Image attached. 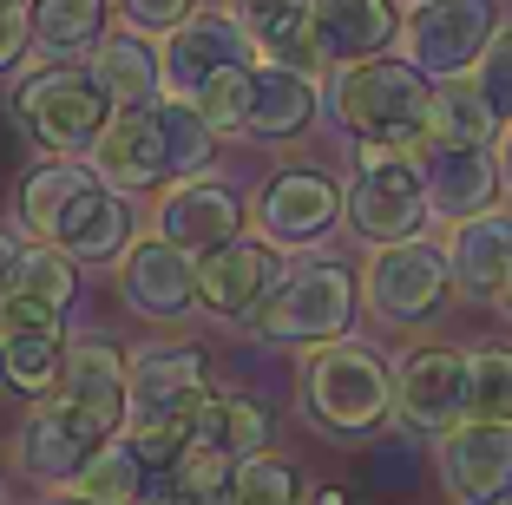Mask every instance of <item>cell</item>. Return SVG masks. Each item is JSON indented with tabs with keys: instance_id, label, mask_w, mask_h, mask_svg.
I'll return each mask as SVG.
<instances>
[{
	"instance_id": "6da1fadb",
	"label": "cell",
	"mask_w": 512,
	"mask_h": 505,
	"mask_svg": "<svg viewBox=\"0 0 512 505\" xmlns=\"http://www.w3.org/2000/svg\"><path fill=\"white\" fill-rule=\"evenodd\" d=\"M125 427V355L112 342H66L53 394L20 420V466L40 486H73L79 466Z\"/></svg>"
},
{
	"instance_id": "7a4b0ae2",
	"label": "cell",
	"mask_w": 512,
	"mask_h": 505,
	"mask_svg": "<svg viewBox=\"0 0 512 505\" xmlns=\"http://www.w3.org/2000/svg\"><path fill=\"white\" fill-rule=\"evenodd\" d=\"M20 217L33 237L66 250L73 263H106L125 250V204L99 184L92 164H40L20 184Z\"/></svg>"
},
{
	"instance_id": "3957f363",
	"label": "cell",
	"mask_w": 512,
	"mask_h": 505,
	"mask_svg": "<svg viewBox=\"0 0 512 505\" xmlns=\"http://www.w3.org/2000/svg\"><path fill=\"white\" fill-rule=\"evenodd\" d=\"M335 119L375 151H414L434 145V86L407 60H355L335 79Z\"/></svg>"
},
{
	"instance_id": "277c9868",
	"label": "cell",
	"mask_w": 512,
	"mask_h": 505,
	"mask_svg": "<svg viewBox=\"0 0 512 505\" xmlns=\"http://www.w3.org/2000/svg\"><path fill=\"white\" fill-rule=\"evenodd\" d=\"M112 119H119V105L106 99V86L86 66H40L14 92V125L46 158H86Z\"/></svg>"
},
{
	"instance_id": "5b68a950",
	"label": "cell",
	"mask_w": 512,
	"mask_h": 505,
	"mask_svg": "<svg viewBox=\"0 0 512 505\" xmlns=\"http://www.w3.org/2000/svg\"><path fill=\"white\" fill-rule=\"evenodd\" d=\"M302 407L329 433H375L394 407V374L362 342H322L302 368Z\"/></svg>"
},
{
	"instance_id": "8992f818",
	"label": "cell",
	"mask_w": 512,
	"mask_h": 505,
	"mask_svg": "<svg viewBox=\"0 0 512 505\" xmlns=\"http://www.w3.org/2000/svg\"><path fill=\"white\" fill-rule=\"evenodd\" d=\"M348 309H355V276L342 263H309L296 276H283L270 289V302L243 322H256V335H270V342L322 348V342H342Z\"/></svg>"
},
{
	"instance_id": "52a82bcc",
	"label": "cell",
	"mask_w": 512,
	"mask_h": 505,
	"mask_svg": "<svg viewBox=\"0 0 512 505\" xmlns=\"http://www.w3.org/2000/svg\"><path fill=\"white\" fill-rule=\"evenodd\" d=\"M211 401V355L197 342H145L125 361V420L158 427V420H197Z\"/></svg>"
},
{
	"instance_id": "ba28073f",
	"label": "cell",
	"mask_w": 512,
	"mask_h": 505,
	"mask_svg": "<svg viewBox=\"0 0 512 505\" xmlns=\"http://www.w3.org/2000/svg\"><path fill=\"white\" fill-rule=\"evenodd\" d=\"M342 217H348V230L368 237V243H407V237H421V223L434 217V204H427V184H421V171H414V158L368 145L362 171H355V184H348Z\"/></svg>"
},
{
	"instance_id": "9c48e42d",
	"label": "cell",
	"mask_w": 512,
	"mask_h": 505,
	"mask_svg": "<svg viewBox=\"0 0 512 505\" xmlns=\"http://www.w3.org/2000/svg\"><path fill=\"white\" fill-rule=\"evenodd\" d=\"M493 33H499V0H421L401 40L407 66H421L434 79H467Z\"/></svg>"
},
{
	"instance_id": "30bf717a",
	"label": "cell",
	"mask_w": 512,
	"mask_h": 505,
	"mask_svg": "<svg viewBox=\"0 0 512 505\" xmlns=\"http://www.w3.org/2000/svg\"><path fill=\"white\" fill-rule=\"evenodd\" d=\"M440 296H447V256H440L434 243H421V237L381 243V256L362 276V302L394 328L427 322V315L440 309Z\"/></svg>"
},
{
	"instance_id": "8fae6325",
	"label": "cell",
	"mask_w": 512,
	"mask_h": 505,
	"mask_svg": "<svg viewBox=\"0 0 512 505\" xmlns=\"http://www.w3.org/2000/svg\"><path fill=\"white\" fill-rule=\"evenodd\" d=\"M440 486L460 505H512V420H467L440 433Z\"/></svg>"
},
{
	"instance_id": "7c38bea8",
	"label": "cell",
	"mask_w": 512,
	"mask_h": 505,
	"mask_svg": "<svg viewBox=\"0 0 512 505\" xmlns=\"http://www.w3.org/2000/svg\"><path fill=\"white\" fill-rule=\"evenodd\" d=\"M394 414L407 433H453L467 420V355L414 348L394 368Z\"/></svg>"
},
{
	"instance_id": "4fadbf2b",
	"label": "cell",
	"mask_w": 512,
	"mask_h": 505,
	"mask_svg": "<svg viewBox=\"0 0 512 505\" xmlns=\"http://www.w3.org/2000/svg\"><path fill=\"white\" fill-rule=\"evenodd\" d=\"M119 296H125V309L145 315V322H178L184 309H197V256H184L178 243H165V237L125 243Z\"/></svg>"
},
{
	"instance_id": "5bb4252c",
	"label": "cell",
	"mask_w": 512,
	"mask_h": 505,
	"mask_svg": "<svg viewBox=\"0 0 512 505\" xmlns=\"http://www.w3.org/2000/svg\"><path fill=\"white\" fill-rule=\"evenodd\" d=\"M289 269H283V256L270 250V243H224V250H211V256H197V302L204 309H217V315H230V322H243V315H256L263 302H270V289L283 283Z\"/></svg>"
},
{
	"instance_id": "9a60e30c",
	"label": "cell",
	"mask_w": 512,
	"mask_h": 505,
	"mask_svg": "<svg viewBox=\"0 0 512 505\" xmlns=\"http://www.w3.org/2000/svg\"><path fill=\"white\" fill-rule=\"evenodd\" d=\"M60 368H66V328H60V315L0 296V381L20 387V394H53Z\"/></svg>"
},
{
	"instance_id": "2e32d148",
	"label": "cell",
	"mask_w": 512,
	"mask_h": 505,
	"mask_svg": "<svg viewBox=\"0 0 512 505\" xmlns=\"http://www.w3.org/2000/svg\"><path fill=\"white\" fill-rule=\"evenodd\" d=\"M86 158H92V171H99V178L125 184V191H145V184H158V178H178V171H171V145H165L158 99L119 112V119L99 132V145H92Z\"/></svg>"
},
{
	"instance_id": "e0dca14e",
	"label": "cell",
	"mask_w": 512,
	"mask_h": 505,
	"mask_svg": "<svg viewBox=\"0 0 512 505\" xmlns=\"http://www.w3.org/2000/svg\"><path fill=\"white\" fill-rule=\"evenodd\" d=\"M237 60H250V33L237 27V14H191L184 27H171L165 53H158L165 86L178 92V99H191L211 73H224V66H237Z\"/></svg>"
},
{
	"instance_id": "ac0fdd59",
	"label": "cell",
	"mask_w": 512,
	"mask_h": 505,
	"mask_svg": "<svg viewBox=\"0 0 512 505\" xmlns=\"http://www.w3.org/2000/svg\"><path fill=\"white\" fill-rule=\"evenodd\" d=\"M237 223H243V204L224 184H204V178H184L178 191L158 204V237L178 243L184 256H211V250H224V243H237Z\"/></svg>"
},
{
	"instance_id": "d6986e66",
	"label": "cell",
	"mask_w": 512,
	"mask_h": 505,
	"mask_svg": "<svg viewBox=\"0 0 512 505\" xmlns=\"http://www.w3.org/2000/svg\"><path fill=\"white\" fill-rule=\"evenodd\" d=\"M421 184H427V204H434V217H480L486 204H493L499 191V164L486 158L480 145H427L421 151Z\"/></svg>"
},
{
	"instance_id": "ffe728a7",
	"label": "cell",
	"mask_w": 512,
	"mask_h": 505,
	"mask_svg": "<svg viewBox=\"0 0 512 505\" xmlns=\"http://www.w3.org/2000/svg\"><path fill=\"white\" fill-rule=\"evenodd\" d=\"M256 210H263V230L276 243H316L342 217V197H335V184L322 171H283V178H270Z\"/></svg>"
},
{
	"instance_id": "44dd1931",
	"label": "cell",
	"mask_w": 512,
	"mask_h": 505,
	"mask_svg": "<svg viewBox=\"0 0 512 505\" xmlns=\"http://www.w3.org/2000/svg\"><path fill=\"white\" fill-rule=\"evenodd\" d=\"M447 283L467 289V296H493L506 283V263H512V217L499 210H480V217H460L447 237Z\"/></svg>"
},
{
	"instance_id": "7402d4cb",
	"label": "cell",
	"mask_w": 512,
	"mask_h": 505,
	"mask_svg": "<svg viewBox=\"0 0 512 505\" xmlns=\"http://www.w3.org/2000/svg\"><path fill=\"white\" fill-rule=\"evenodd\" d=\"M237 27L250 33L256 53H270L276 66H302L316 73L322 46H316V0H237Z\"/></svg>"
},
{
	"instance_id": "603a6c76",
	"label": "cell",
	"mask_w": 512,
	"mask_h": 505,
	"mask_svg": "<svg viewBox=\"0 0 512 505\" xmlns=\"http://www.w3.org/2000/svg\"><path fill=\"white\" fill-rule=\"evenodd\" d=\"M394 33H401L394 0H316V46H322V60H335V66L375 60Z\"/></svg>"
},
{
	"instance_id": "cb8c5ba5",
	"label": "cell",
	"mask_w": 512,
	"mask_h": 505,
	"mask_svg": "<svg viewBox=\"0 0 512 505\" xmlns=\"http://www.w3.org/2000/svg\"><path fill=\"white\" fill-rule=\"evenodd\" d=\"M316 119V73H302V66H250V119L243 132L256 138H296L302 125Z\"/></svg>"
},
{
	"instance_id": "d4e9b609",
	"label": "cell",
	"mask_w": 512,
	"mask_h": 505,
	"mask_svg": "<svg viewBox=\"0 0 512 505\" xmlns=\"http://www.w3.org/2000/svg\"><path fill=\"white\" fill-rule=\"evenodd\" d=\"M86 73L106 86V99L119 105V112H132V105H151V99H158L165 66H158V53H151L138 33H119V40H99V53H92Z\"/></svg>"
},
{
	"instance_id": "484cf974",
	"label": "cell",
	"mask_w": 512,
	"mask_h": 505,
	"mask_svg": "<svg viewBox=\"0 0 512 505\" xmlns=\"http://www.w3.org/2000/svg\"><path fill=\"white\" fill-rule=\"evenodd\" d=\"M191 440L217 446L230 460H256L263 446H270V407L256 401H204L191 420Z\"/></svg>"
},
{
	"instance_id": "4316f807",
	"label": "cell",
	"mask_w": 512,
	"mask_h": 505,
	"mask_svg": "<svg viewBox=\"0 0 512 505\" xmlns=\"http://www.w3.org/2000/svg\"><path fill=\"white\" fill-rule=\"evenodd\" d=\"M33 40L53 60H73L106 40V0H33Z\"/></svg>"
},
{
	"instance_id": "83f0119b",
	"label": "cell",
	"mask_w": 512,
	"mask_h": 505,
	"mask_svg": "<svg viewBox=\"0 0 512 505\" xmlns=\"http://www.w3.org/2000/svg\"><path fill=\"white\" fill-rule=\"evenodd\" d=\"M237 473H243V460H230V453H217V446H204V440H184V453L171 460L165 486H171L178 505H230Z\"/></svg>"
},
{
	"instance_id": "f1b7e54d",
	"label": "cell",
	"mask_w": 512,
	"mask_h": 505,
	"mask_svg": "<svg viewBox=\"0 0 512 505\" xmlns=\"http://www.w3.org/2000/svg\"><path fill=\"white\" fill-rule=\"evenodd\" d=\"M73 492L92 499V505H138L145 499V460H138V446L132 440H106L86 466H79Z\"/></svg>"
},
{
	"instance_id": "f546056e",
	"label": "cell",
	"mask_w": 512,
	"mask_h": 505,
	"mask_svg": "<svg viewBox=\"0 0 512 505\" xmlns=\"http://www.w3.org/2000/svg\"><path fill=\"white\" fill-rule=\"evenodd\" d=\"M73 289H79L73 256L53 250V243H40V250H20L7 296H14V302H33V309H46V315H66V309H73Z\"/></svg>"
},
{
	"instance_id": "4dcf8cb0",
	"label": "cell",
	"mask_w": 512,
	"mask_h": 505,
	"mask_svg": "<svg viewBox=\"0 0 512 505\" xmlns=\"http://www.w3.org/2000/svg\"><path fill=\"white\" fill-rule=\"evenodd\" d=\"M499 119L493 105L473 92V79H440L434 86V145H493Z\"/></svg>"
},
{
	"instance_id": "1f68e13d",
	"label": "cell",
	"mask_w": 512,
	"mask_h": 505,
	"mask_svg": "<svg viewBox=\"0 0 512 505\" xmlns=\"http://www.w3.org/2000/svg\"><path fill=\"white\" fill-rule=\"evenodd\" d=\"M184 105H191V112L211 125V132H243V119H250V60L224 66V73H211Z\"/></svg>"
},
{
	"instance_id": "d6a6232c",
	"label": "cell",
	"mask_w": 512,
	"mask_h": 505,
	"mask_svg": "<svg viewBox=\"0 0 512 505\" xmlns=\"http://www.w3.org/2000/svg\"><path fill=\"white\" fill-rule=\"evenodd\" d=\"M467 420H512V355L506 348L467 355Z\"/></svg>"
},
{
	"instance_id": "836d02e7",
	"label": "cell",
	"mask_w": 512,
	"mask_h": 505,
	"mask_svg": "<svg viewBox=\"0 0 512 505\" xmlns=\"http://www.w3.org/2000/svg\"><path fill=\"white\" fill-rule=\"evenodd\" d=\"M158 119H165V145H171V171L178 178H197L204 164H211V145H217V132L204 119H197L184 99H158Z\"/></svg>"
},
{
	"instance_id": "e575fe53",
	"label": "cell",
	"mask_w": 512,
	"mask_h": 505,
	"mask_svg": "<svg viewBox=\"0 0 512 505\" xmlns=\"http://www.w3.org/2000/svg\"><path fill=\"white\" fill-rule=\"evenodd\" d=\"M473 92L493 105V119L512 125V27H499L486 40V53L473 60Z\"/></svg>"
},
{
	"instance_id": "d590c367",
	"label": "cell",
	"mask_w": 512,
	"mask_h": 505,
	"mask_svg": "<svg viewBox=\"0 0 512 505\" xmlns=\"http://www.w3.org/2000/svg\"><path fill=\"white\" fill-rule=\"evenodd\" d=\"M230 505H296V466L289 460H263V453L243 460Z\"/></svg>"
},
{
	"instance_id": "8d00e7d4",
	"label": "cell",
	"mask_w": 512,
	"mask_h": 505,
	"mask_svg": "<svg viewBox=\"0 0 512 505\" xmlns=\"http://www.w3.org/2000/svg\"><path fill=\"white\" fill-rule=\"evenodd\" d=\"M362 486L368 492H381V499H401V492H414V446L407 440H381L375 453H368V466H362Z\"/></svg>"
},
{
	"instance_id": "74e56055",
	"label": "cell",
	"mask_w": 512,
	"mask_h": 505,
	"mask_svg": "<svg viewBox=\"0 0 512 505\" xmlns=\"http://www.w3.org/2000/svg\"><path fill=\"white\" fill-rule=\"evenodd\" d=\"M197 0H125V20H132L138 33H171L191 20Z\"/></svg>"
},
{
	"instance_id": "f35d334b",
	"label": "cell",
	"mask_w": 512,
	"mask_h": 505,
	"mask_svg": "<svg viewBox=\"0 0 512 505\" xmlns=\"http://www.w3.org/2000/svg\"><path fill=\"white\" fill-rule=\"evenodd\" d=\"M27 40H33V7L27 0H0V73L27 53Z\"/></svg>"
},
{
	"instance_id": "ab89813d",
	"label": "cell",
	"mask_w": 512,
	"mask_h": 505,
	"mask_svg": "<svg viewBox=\"0 0 512 505\" xmlns=\"http://www.w3.org/2000/svg\"><path fill=\"white\" fill-rule=\"evenodd\" d=\"M14 263H20V243L0 230V296H7V283H14Z\"/></svg>"
},
{
	"instance_id": "60d3db41",
	"label": "cell",
	"mask_w": 512,
	"mask_h": 505,
	"mask_svg": "<svg viewBox=\"0 0 512 505\" xmlns=\"http://www.w3.org/2000/svg\"><path fill=\"white\" fill-rule=\"evenodd\" d=\"M499 184H512V125L499 132Z\"/></svg>"
},
{
	"instance_id": "b9f144b4",
	"label": "cell",
	"mask_w": 512,
	"mask_h": 505,
	"mask_svg": "<svg viewBox=\"0 0 512 505\" xmlns=\"http://www.w3.org/2000/svg\"><path fill=\"white\" fill-rule=\"evenodd\" d=\"M138 505H178V499H171V486H158L151 499H138Z\"/></svg>"
},
{
	"instance_id": "7bdbcfd3",
	"label": "cell",
	"mask_w": 512,
	"mask_h": 505,
	"mask_svg": "<svg viewBox=\"0 0 512 505\" xmlns=\"http://www.w3.org/2000/svg\"><path fill=\"white\" fill-rule=\"evenodd\" d=\"M316 505H348V492H316Z\"/></svg>"
},
{
	"instance_id": "ee69618b",
	"label": "cell",
	"mask_w": 512,
	"mask_h": 505,
	"mask_svg": "<svg viewBox=\"0 0 512 505\" xmlns=\"http://www.w3.org/2000/svg\"><path fill=\"white\" fill-rule=\"evenodd\" d=\"M499 296H506V309H512V263H506V283H499Z\"/></svg>"
},
{
	"instance_id": "f6af8a7d",
	"label": "cell",
	"mask_w": 512,
	"mask_h": 505,
	"mask_svg": "<svg viewBox=\"0 0 512 505\" xmlns=\"http://www.w3.org/2000/svg\"><path fill=\"white\" fill-rule=\"evenodd\" d=\"M46 505H92V499H79V492H66V499H46Z\"/></svg>"
},
{
	"instance_id": "bcb514c9",
	"label": "cell",
	"mask_w": 512,
	"mask_h": 505,
	"mask_svg": "<svg viewBox=\"0 0 512 505\" xmlns=\"http://www.w3.org/2000/svg\"><path fill=\"white\" fill-rule=\"evenodd\" d=\"M414 7H421V0H414Z\"/></svg>"
}]
</instances>
